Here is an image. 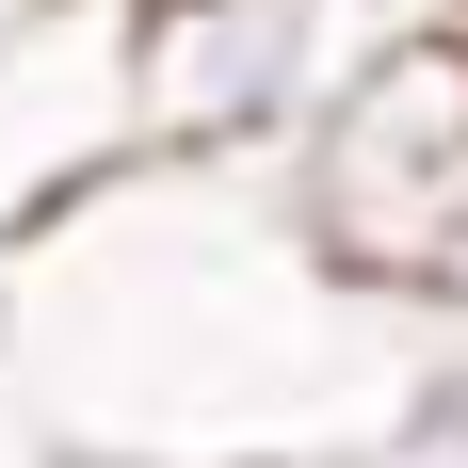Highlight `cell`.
Returning a JSON list of instances; mask_svg holds the SVG:
<instances>
[{
  "label": "cell",
  "mask_w": 468,
  "mask_h": 468,
  "mask_svg": "<svg viewBox=\"0 0 468 468\" xmlns=\"http://www.w3.org/2000/svg\"><path fill=\"white\" fill-rule=\"evenodd\" d=\"M227 468H339V452H227Z\"/></svg>",
  "instance_id": "cell-4"
},
{
  "label": "cell",
  "mask_w": 468,
  "mask_h": 468,
  "mask_svg": "<svg viewBox=\"0 0 468 468\" xmlns=\"http://www.w3.org/2000/svg\"><path fill=\"white\" fill-rule=\"evenodd\" d=\"M388 16H468V0H388Z\"/></svg>",
  "instance_id": "cell-5"
},
{
  "label": "cell",
  "mask_w": 468,
  "mask_h": 468,
  "mask_svg": "<svg viewBox=\"0 0 468 468\" xmlns=\"http://www.w3.org/2000/svg\"><path fill=\"white\" fill-rule=\"evenodd\" d=\"M97 468H130V452H97Z\"/></svg>",
  "instance_id": "cell-6"
},
{
  "label": "cell",
  "mask_w": 468,
  "mask_h": 468,
  "mask_svg": "<svg viewBox=\"0 0 468 468\" xmlns=\"http://www.w3.org/2000/svg\"><path fill=\"white\" fill-rule=\"evenodd\" d=\"M97 33H113V145L275 178L291 145H307V113L404 16L388 0H113Z\"/></svg>",
  "instance_id": "cell-2"
},
{
  "label": "cell",
  "mask_w": 468,
  "mask_h": 468,
  "mask_svg": "<svg viewBox=\"0 0 468 468\" xmlns=\"http://www.w3.org/2000/svg\"><path fill=\"white\" fill-rule=\"evenodd\" d=\"M291 227L404 324L468 339V16H404L275 162Z\"/></svg>",
  "instance_id": "cell-1"
},
{
  "label": "cell",
  "mask_w": 468,
  "mask_h": 468,
  "mask_svg": "<svg viewBox=\"0 0 468 468\" xmlns=\"http://www.w3.org/2000/svg\"><path fill=\"white\" fill-rule=\"evenodd\" d=\"M339 468H468V339L404 356V372H388V404L339 436Z\"/></svg>",
  "instance_id": "cell-3"
}]
</instances>
